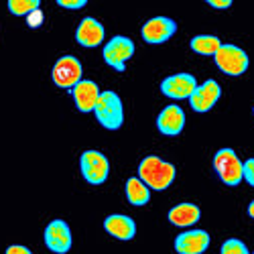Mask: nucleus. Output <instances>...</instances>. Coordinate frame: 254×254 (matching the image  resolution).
Instances as JSON below:
<instances>
[{"mask_svg":"<svg viewBox=\"0 0 254 254\" xmlns=\"http://www.w3.org/2000/svg\"><path fill=\"white\" fill-rule=\"evenodd\" d=\"M183 126H185V112L179 108L177 104L173 106H167V108L159 114L157 118V128L167 134V136H175L183 130Z\"/></svg>","mask_w":254,"mask_h":254,"instance_id":"4468645a","label":"nucleus"},{"mask_svg":"<svg viewBox=\"0 0 254 254\" xmlns=\"http://www.w3.org/2000/svg\"><path fill=\"white\" fill-rule=\"evenodd\" d=\"M104 230L118 240H132L136 234V224L128 216L114 214V216H108L104 220Z\"/></svg>","mask_w":254,"mask_h":254,"instance_id":"dca6fc26","label":"nucleus"},{"mask_svg":"<svg viewBox=\"0 0 254 254\" xmlns=\"http://www.w3.org/2000/svg\"><path fill=\"white\" fill-rule=\"evenodd\" d=\"M57 4L61 8H69V10H75V8H83L88 2L86 0H57Z\"/></svg>","mask_w":254,"mask_h":254,"instance_id":"b1692460","label":"nucleus"},{"mask_svg":"<svg viewBox=\"0 0 254 254\" xmlns=\"http://www.w3.org/2000/svg\"><path fill=\"white\" fill-rule=\"evenodd\" d=\"M209 246V234L205 230H189L175 238V250L179 254H201Z\"/></svg>","mask_w":254,"mask_h":254,"instance_id":"f8f14e48","label":"nucleus"},{"mask_svg":"<svg viewBox=\"0 0 254 254\" xmlns=\"http://www.w3.org/2000/svg\"><path fill=\"white\" fill-rule=\"evenodd\" d=\"M214 167L226 185H238L242 181V161L232 149H220L214 157Z\"/></svg>","mask_w":254,"mask_h":254,"instance_id":"20e7f679","label":"nucleus"},{"mask_svg":"<svg viewBox=\"0 0 254 254\" xmlns=\"http://www.w3.org/2000/svg\"><path fill=\"white\" fill-rule=\"evenodd\" d=\"M199 218H201V211L193 203H179V205L169 209V222L173 226H179V228L193 226L195 222H199Z\"/></svg>","mask_w":254,"mask_h":254,"instance_id":"f3484780","label":"nucleus"},{"mask_svg":"<svg viewBox=\"0 0 254 254\" xmlns=\"http://www.w3.org/2000/svg\"><path fill=\"white\" fill-rule=\"evenodd\" d=\"M53 81L55 86L63 88V90H71L73 86L81 81V63L77 57L73 55H65L61 57L55 67H53Z\"/></svg>","mask_w":254,"mask_h":254,"instance_id":"0eeeda50","label":"nucleus"},{"mask_svg":"<svg viewBox=\"0 0 254 254\" xmlns=\"http://www.w3.org/2000/svg\"><path fill=\"white\" fill-rule=\"evenodd\" d=\"M71 96L75 100V106L79 112H94L96 102L100 98V88L96 86V81L81 79L77 86L71 88Z\"/></svg>","mask_w":254,"mask_h":254,"instance_id":"ddd939ff","label":"nucleus"},{"mask_svg":"<svg viewBox=\"0 0 254 254\" xmlns=\"http://www.w3.org/2000/svg\"><path fill=\"white\" fill-rule=\"evenodd\" d=\"M207 4L214 6V8H230L232 6L230 0H207Z\"/></svg>","mask_w":254,"mask_h":254,"instance_id":"a878e982","label":"nucleus"},{"mask_svg":"<svg viewBox=\"0 0 254 254\" xmlns=\"http://www.w3.org/2000/svg\"><path fill=\"white\" fill-rule=\"evenodd\" d=\"M177 31V23L169 16H155L142 27V39L151 45H159L169 41Z\"/></svg>","mask_w":254,"mask_h":254,"instance_id":"6e6552de","label":"nucleus"},{"mask_svg":"<svg viewBox=\"0 0 254 254\" xmlns=\"http://www.w3.org/2000/svg\"><path fill=\"white\" fill-rule=\"evenodd\" d=\"M75 41L81 47H98L104 41V27L96 18L86 16L75 31Z\"/></svg>","mask_w":254,"mask_h":254,"instance_id":"2eb2a0df","label":"nucleus"},{"mask_svg":"<svg viewBox=\"0 0 254 254\" xmlns=\"http://www.w3.org/2000/svg\"><path fill=\"white\" fill-rule=\"evenodd\" d=\"M189 45H191V49L199 55H216L218 49L222 47L220 39L216 35H197V37L191 39Z\"/></svg>","mask_w":254,"mask_h":254,"instance_id":"6ab92c4d","label":"nucleus"},{"mask_svg":"<svg viewBox=\"0 0 254 254\" xmlns=\"http://www.w3.org/2000/svg\"><path fill=\"white\" fill-rule=\"evenodd\" d=\"M220 94H222L220 83L216 79H207L193 90V94L189 96V102H191V108L195 112H209L220 100Z\"/></svg>","mask_w":254,"mask_h":254,"instance_id":"9b49d317","label":"nucleus"},{"mask_svg":"<svg viewBox=\"0 0 254 254\" xmlns=\"http://www.w3.org/2000/svg\"><path fill=\"white\" fill-rule=\"evenodd\" d=\"M252 254H254V252H252Z\"/></svg>","mask_w":254,"mask_h":254,"instance_id":"c85d7f7f","label":"nucleus"},{"mask_svg":"<svg viewBox=\"0 0 254 254\" xmlns=\"http://www.w3.org/2000/svg\"><path fill=\"white\" fill-rule=\"evenodd\" d=\"M220 254H250V252H248V248H246L244 242H240L236 238H230V240H226L222 244Z\"/></svg>","mask_w":254,"mask_h":254,"instance_id":"412c9836","label":"nucleus"},{"mask_svg":"<svg viewBox=\"0 0 254 254\" xmlns=\"http://www.w3.org/2000/svg\"><path fill=\"white\" fill-rule=\"evenodd\" d=\"M104 61L108 63L110 67H114L116 71H124V65L132 55H134V43L132 39L116 35L112 37L104 47Z\"/></svg>","mask_w":254,"mask_h":254,"instance_id":"7ed1b4c3","label":"nucleus"},{"mask_svg":"<svg viewBox=\"0 0 254 254\" xmlns=\"http://www.w3.org/2000/svg\"><path fill=\"white\" fill-rule=\"evenodd\" d=\"M126 197L132 205H144L151 199V189L146 187L138 177H130L126 181Z\"/></svg>","mask_w":254,"mask_h":254,"instance_id":"a211bd4d","label":"nucleus"},{"mask_svg":"<svg viewBox=\"0 0 254 254\" xmlns=\"http://www.w3.org/2000/svg\"><path fill=\"white\" fill-rule=\"evenodd\" d=\"M6 254H33L27 246H20V244H14V246H8L6 248Z\"/></svg>","mask_w":254,"mask_h":254,"instance_id":"393cba45","label":"nucleus"},{"mask_svg":"<svg viewBox=\"0 0 254 254\" xmlns=\"http://www.w3.org/2000/svg\"><path fill=\"white\" fill-rule=\"evenodd\" d=\"M27 25L31 27V29H37V27H41L43 25V10H35V12H31L29 16H27Z\"/></svg>","mask_w":254,"mask_h":254,"instance_id":"5701e85b","label":"nucleus"},{"mask_svg":"<svg viewBox=\"0 0 254 254\" xmlns=\"http://www.w3.org/2000/svg\"><path fill=\"white\" fill-rule=\"evenodd\" d=\"M138 179L149 187V189H157L163 191L175 179V167L171 163H167L155 155L144 157L138 165Z\"/></svg>","mask_w":254,"mask_h":254,"instance_id":"f257e3e1","label":"nucleus"},{"mask_svg":"<svg viewBox=\"0 0 254 254\" xmlns=\"http://www.w3.org/2000/svg\"><path fill=\"white\" fill-rule=\"evenodd\" d=\"M248 216L254 218V201H250V205H248Z\"/></svg>","mask_w":254,"mask_h":254,"instance_id":"bb28decb","label":"nucleus"},{"mask_svg":"<svg viewBox=\"0 0 254 254\" xmlns=\"http://www.w3.org/2000/svg\"><path fill=\"white\" fill-rule=\"evenodd\" d=\"M242 179L250 187H254V159H248L242 163Z\"/></svg>","mask_w":254,"mask_h":254,"instance_id":"4be33fe9","label":"nucleus"},{"mask_svg":"<svg viewBox=\"0 0 254 254\" xmlns=\"http://www.w3.org/2000/svg\"><path fill=\"white\" fill-rule=\"evenodd\" d=\"M197 88V81L191 73H177V75H169L161 81V92L173 100H183L193 94Z\"/></svg>","mask_w":254,"mask_h":254,"instance_id":"9d476101","label":"nucleus"},{"mask_svg":"<svg viewBox=\"0 0 254 254\" xmlns=\"http://www.w3.org/2000/svg\"><path fill=\"white\" fill-rule=\"evenodd\" d=\"M39 0H8V10L14 16H29L31 12L39 10Z\"/></svg>","mask_w":254,"mask_h":254,"instance_id":"aec40b11","label":"nucleus"},{"mask_svg":"<svg viewBox=\"0 0 254 254\" xmlns=\"http://www.w3.org/2000/svg\"><path fill=\"white\" fill-rule=\"evenodd\" d=\"M96 118L98 122L108 130H118L122 122H124V108H122V100L114 92H102L98 102H96Z\"/></svg>","mask_w":254,"mask_h":254,"instance_id":"f03ea898","label":"nucleus"},{"mask_svg":"<svg viewBox=\"0 0 254 254\" xmlns=\"http://www.w3.org/2000/svg\"><path fill=\"white\" fill-rule=\"evenodd\" d=\"M214 59L216 65L228 75H242L248 69V55L236 45H222Z\"/></svg>","mask_w":254,"mask_h":254,"instance_id":"39448f33","label":"nucleus"},{"mask_svg":"<svg viewBox=\"0 0 254 254\" xmlns=\"http://www.w3.org/2000/svg\"><path fill=\"white\" fill-rule=\"evenodd\" d=\"M252 112H254V108H252Z\"/></svg>","mask_w":254,"mask_h":254,"instance_id":"cd10ccee","label":"nucleus"},{"mask_svg":"<svg viewBox=\"0 0 254 254\" xmlns=\"http://www.w3.org/2000/svg\"><path fill=\"white\" fill-rule=\"evenodd\" d=\"M79 167H81V175L88 183L92 185H100L106 181L110 171L108 159H106L100 151H86L79 159Z\"/></svg>","mask_w":254,"mask_h":254,"instance_id":"423d86ee","label":"nucleus"},{"mask_svg":"<svg viewBox=\"0 0 254 254\" xmlns=\"http://www.w3.org/2000/svg\"><path fill=\"white\" fill-rule=\"evenodd\" d=\"M45 244L55 254H65L71 248V230L63 220H53L45 228Z\"/></svg>","mask_w":254,"mask_h":254,"instance_id":"1a4fd4ad","label":"nucleus"}]
</instances>
